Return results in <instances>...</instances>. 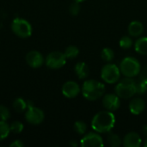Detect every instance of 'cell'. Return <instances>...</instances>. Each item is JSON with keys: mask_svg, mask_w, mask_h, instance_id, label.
<instances>
[{"mask_svg": "<svg viewBox=\"0 0 147 147\" xmlns=\"http://www.w3.org/2000/svg\"><path fill=\"white\" fill-rule=\"evenodd\" d=\"M115 121V115L113 112L101 111L94 115L91 121V127L98 134H108L114 128Z\"/></svg>", "mask_w": 147, "mask_h": 147, "instance_id": "cell-1", "label": "cell"}, {"mask_svg": "<svg viewBox=\"0 0 147 147\" xmlns=\"http://www.w3.org/2000/svg\"><path fill=\"white\" fill-rule=\"evenodd\" d=\"M105 85L103 83L95 80V79H88L85 80L83 84L81 92L83 96L88 101H96L103 96L105 94Z\"/></svg>", "mask_w": 147, "mask_h": 147, "instance_id": "cell-2", "label": "cell"}, {"mask_svg": "<svg viewBox=\"0 0 147 147\" xmlns=\"http://www.w3.org/2000/svg\"><path fill=\"white\" fill-rule=\"evenodd\" d=\"M115 94L121 99L132 98L136 94V82L133 78H127L120 79L115 88Z\"/></svg>", "mask_w": 147, "mask_h": 147, "instance_id": "cell-3", "label": "cell"}, {"mask_svg": "<svg viewBox=\"0 0 147 147\" xmlns=\"http://www.w3.org/2000/svg\"><path fill=\"white\" fill-rule=\"evenodd\" d=\"M120 70L121 74L127 78H134L138 76L141 71L140 61L134 57L124 58L120 64Z\"/></svg>", "mask_w": 147, "mask_h": 147, "instance_id": "cell-4", "label": "cell"}, {"mask_svg": "<svg viewBox=\"0 0 147 147\" xmlns=\"http://www.w3.org/2000/svg\"><path fill=\"white\" fill-rule=\"evenodd\" d=\"M11 30L16 36L22 39L30 37L33 31L29 22L20 17H16L12 21Z\"/></svg>", "mask_w": 147, "mask_h": 147, "instance_id": "cell-5", "label": "cell"}, {"mask_svg": "<svg viewBox=\"0 0 147 147\" xmlns=\"http://www.w3.org/2000/svg\"><path fill=\"white\" fill-rule=\"evenodd\" d=\"M121 70L116 65L109 63L105 65L101 71V78L102 79L109 84H116L121 78Z\"/></svg>", "mask_w": 147, "mask_h": 147, "instance_id": "cell-6", "label": "cell"}, {"mask_svg": "<svg viewBox=\"0 0 147 147\" xmlns=\"http://www.w3.org/2000/svg\"><path fill=\"white\" fill-rule=\"evenodd\" d=\"M66 57L64 53L59 51H53L47 54L45 59L47 66L50 69H59L66 63Z\"/></svg>", "mask_w": 147, "mask_h": 147, "instance_id": "cell-7", "label": "cell"}, {"mask_svg": "<svg viewBox=\"0 0 147 147\" xmlns=\"http://www.w3.org/2000/svg\"><path fill=\"white\" fill-rule=\"evenodd\" d=\"M45 118L43 110L35 107L30 106L27 109L25 112V119L31 125H39L40 124Z\"/></svg>", "mask_w": 147, "mask_h": 147, "instance_id": "cell-8", "label": "cell"}, {"mask_svg": "<svg viewBox=\"0 0 147 147\" xmlns=\"http://www.w3.org/2000/svg\"><path fill=\"white\" fill-rule=\"evenodd\" d=\"M80 146L82 147H102L104 146L102 136L96 133H89L85 134L80 140Z\"/></svg>", "mask_w": 147, "mask_h": 147, "instance_id": "cell-9", "label": "cell"}, {"mask_svg": "<svg viewBox=\"0 0 147 147\" xmlns=\"http://www.w3.org/2000/svg\"><path fill=\"white\" fill-rule=\"evenodd\" d=\"M102 105L106 110L115 112L118 110L121 107L120 97L116 94L113 93L104 94L102 96Z\"/></svg>", "mask_w": 147, "mask_h": 147, "instance_id": "cell-10", "label": "cell"}, {"mask_svg": "<svg viewBox=\"0 0 147 147\" xmlns=\"http://www.w3.org/2000/svg\"><path fill=\"white\" fill-rule=\"evenodd\" d=\"M62 94L66 98H75L81 92V88L78 84L75 81H67L65 82L61 89Z\"/></svg>", "mask_w": 147, "mask_h": 147, "instance_id": "cell-11", "label": "cell"}, {"mask_svg": "<svg viewBox=\"0 0 147 147\" xmlns=\"http://www.w3.org/2000/svg\"><path fill=\"white\" fill-rule=\"evenodd\" d=\"M27 64L32 68H39L45 62V59L43 55L36 50L29 51L25 57Z\"/></svg>", "mask_w": 147, "mask_h": 147, "instance_id": "cell-12", "label": "cell"}, {"mask_svg": "<svg viewBox=\"0 0 147 147\" xmlns=\"http://www.w3.org/2000/svg\"><path fill=\"white\" fill-rule=\"evenodd\" d=\"M141 143L142 140L140 135L135 132L128 133L122 140V145L125 147H140Z\"/></svg>", "mask_w": 147, "mask_h": 147, "instance_id": "cell-13", "label": "cell"}, {"mask_svg": "<svg viewBox=\"0 0 147 147\" xmlns=\"http://www.w3.org/2000/svg\"><path fill=\"white\" fill-rule=\"evenodd\" d=\"M146 109V102L142 98L136 97L131 100L129 103V110L134 115H139L143 113Z\"/></svg>", "mask_w": 147, "mask_h": 147, "instance_id": "cell-14", "label": "cell"}, {"mask_svg": "<svg viewBox=\"0 0 147 147\" xmlns=\"http://www.w3.org/2000/svg\"><path fill=\"white\" fill-rule=\"evenodd\" d=\"M127 30L131 37H140L144 32L143 23L140 21H133L129 23Z\"/></svg>", "mask_w": 147, "mask_h": 147, "instance_id": "cell-15", "label": "cell"}, {"mask_svg": "<svg viewBox=\"0 0 147 147\" xmlns=\"http://www.w3.org/2000/svg\"><path fill=\"white\" fill-rule=\"evenodd\" d=\"M74 71L75 74L77 75V77L79 79H85L89 77L90 74V68L88 66V65L85 62H78L75 65L74 67Z\"/></svg>", "mask_w": 147, "mask_h": 147, "instance_id": "cell-16", "label": "cell"}, {"mask_svg": "<svg viewBox=\"0 0 147 147\" xmlns=\"http://www.w3.org/2000/svg\"><path fill=\"white\" fill-rule=\"evenodd\" d=\"M135 51L141 55H147V37H140L134 43Z\"/></svg>", "mask_w": 147, "mask_h": 147, "instance_id": "cell-17", "label": "cell"}, {"mask_svg": "<svg viewBox=\"0 0 147 147\" xmlns=\"http://www.w3.org/2000/svg\"><path fill=\"white\" fill-rule=\"evenodd\" d=\"M13 109L17 113H23L28 109L27 101H25L22 97H18L14 100L13 102Z\"/></svg>", "mask_w": 147, "mask_h": 147, "instance_id": "cell-18", "label": "cell"}, {"mask_svg": "<svg viewBox=\"0 0 147 147\" xmlns=\"http://www.w3.org/2000/svg\"><path fill=\"white\" fill-rule=\"evenodd\" d=\"M107 140H108L109 145L112 147H119L122 144L121 138L118 134H114V133H111V131L109 133V135H108V139Z\"/></svg>", "mask_w": 147, "mask_h": 147, "instance_id": "cell-19", "label": "cell"}, {"mask_svg": "<svg viewBox=\"0 0 147 147\" xmlns=\"http://www.w3.org/2000/svg\"><path fill=\"white\" fill-rule=\"evenodd\" d=\"M64 53L67 59H73L79 54V49L78 47L71 45L65 48Z\"/></svg>", "mask_w": 147, "mask_h": 147, "instance_id": "cell-20", "label": "cell"}, {"mask_svg": "<svg viewBox=\"0 0 147 147\" xmlns=\"http://www.w3.org/2000/svg\"><path fill=\"white\" fill-rule=\"evenodd\" d=\"M101 57L105 62H111L115 58V52L110 47H104L101 52Z\"/></svg>", "mask_w": 147, "mask_h": 147, "instance_id": "cell-21", "label": "cell"}, {"mask_svg": "<svg viewBox=\"0 0 147 147\" xmlns=\"http://www.w3.org/2000/svg\"><path fill=\"white\" fill-rule=\"evenodd\" d=\"M10 133L9 125L5 121L0 120V141L5 140Z\"/></svg>", "mask_w": 147, "mask_h": 147, "instance_id": "cell-22", "label": "cell"}, {"mask_svg": "<svg viewBox=\"0 0 147 147\" xmlns=\"http://www.w3.org/2000/svg\"><path fill=\"white\" fill-rule=\"evenodd\" d=\"M119 45L122 49H129L133 47L134 41L131 36L128 35H124L121 38L119 41Z\"/></svg>", "mask_w": 147, "mask_h": 147, "instance_id": "cell-23", "label": "cell"}, {"mask_svg": "<svg viewBox=\"0 0 147 147\" xmlns=\"http://www.w3.org/2000/svg\"><path fill=\"white\" fill-rule=\"evenodd\" d=\"M73 128H74V131L79 134V135H84L85 133H86V130H87V124L82 121H78L74 123V126H73Z\"/></svg>", "mask_w": 147, "mask_h": 147, "instance_id": "cell-24", "label": "cell"}, {"mask_svg": "<svg viewBox=\"0 0 147 147\" xmlns=\"http://www.w3.org/2000/svg\"><path fill=\"white\" fill-rule=\"evenodd\" d=\"M9 128H10V133L17 134H21L23 131L24 126L21 121H15L9 125Z\"/></svg>", "mask_w": 147, "mask_h": 147, "instance_id": "cell-25", "label": "cell"}, {"mask_svg": "<svg viewBox=\"0 0 147 147\" xmlns=\"http://www.w3.org/2000/svg\"><path fill=\"white\" fill-rule=\"evenodd\" d=\"M10 118V111L9 109L5 107L4 105L0 104V120L1 121H7Z\"/></svg>", "mask_w": 147, "mask_h": 147, "instance_id": "cell-26", "label": "cell"}, {"mask_svg": "<svg viewBox=\"0 0 147 147\" xmlns=\"http://www.w3.org/2000/svg\"><path fill=\"white\" fill-rule=\"evenodd\" d=\"M147 91V84L140 80L139 82H136V94L143 95Z\"/></svg>", "mask_w": 147, "mask_h": 147, "instance_id": "cell-27", "label": "cell"}, {"mask_svg": "<svg viewBox=\"0 0 147 147\" xmlns=\"http://www.w3.org/2000/svg\"><path fill=\"white\" fill-rule=\"evenodd\" d=\"M80 9H81V7H80V3H78V2H73L70 7H69V12L71 15L72 16H77L79 14L80 12Z\"/></svg>", "mask_w": 147, "mask_h": 147, "instance_id": "cell-28", "label": "cell"}, {"mask_svg": "<svg viewBox=\"0 0 147 147\" xmlns=\"http://www.w3.org/2000/svg\"><path fill=\"white\" fill-rule=\"evenodd\" d=\"M139 75H140V80L147 84V66L140 71Z\"/></svg>", "mask_w": 147, "mask_h": 147, "instance_id": "cell-29", "label": "cell"}, {"mask_svg": "<svg viewBox=\"0 0 147 147\" xmlns=\"http://www.w3.org/2000/svg\"><path fill=\"white\" fill-rule=\"evenodd\" d=\"M9 146L10 147H23L24 146V144L21 141V140H15V141H13L10 145H9Z\"/></svg>", "mask_w": 147, "mask_h": 147, "instance_id": "cell-30", "label": "cell"}, {"mask_svg": "<svg viewBox=\"0 0 147 147\" xmlns=\"http://www.w3.org/2000/svg\"><path fill=\"white\" fill-rule=\"evenodd\" d=\"M141 132H142V134H143L145 136H146L147 137V125H144V126L142 127Z\"/></svg>", "mask_w": 147, "mask_h": 147, "instance_id": "cell-31", "label": "cell"}, {"mask_svg": "<svg viewBox=\"0 0 147 147\" xmlns=\"http://www.w3.org/2000/svg\"><path fill=\"white\" fill-rule=\"evenodd\" d=\"M70 145L71 146H73V147H76V146H78V143L75 141V140H71V142H70Z\"/></svg>", "mask_w": 147, "mask_h": 147, "instance_id": "cell-32", "label": "cell"}, {"mask_svg": "<svg viewBox=\"0 0 147 147\" xmlns=\"http://www.w3.org/2000/svg\"><path fill=\"white\" fill-rule=\"evenodd\" d=\"M73 1H75V2H78V3H83V2H84L85 0H73Z\"/></svg>", "mask_w": 147, "mask_h": 147, "instance_id": "cell-33", "label": "cell"}, {"mask_svg": "<svg viewBox=\"0 0 147 147\" xmlns=\"http://www.w3.org/2000/svg\"><path fill=\"white\" fill-rule=\"evenodd\" d=\"M144 146L147 147V137L146 139V140H145V142H144Z\"/></svg>", "mask_w": 147, "mask_h": 147, "instance_id": "cell-34", "label": "cell"}]
</instances>
